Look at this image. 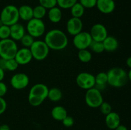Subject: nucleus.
Wrapping results in <instances>:
<instances>
[{
	"instance_id": "37998d69",
	"label": "nucleus",
	"mask_w": 131,
	"mask_h": 130,
	"mask_svg": "<svg viewBox=\"0 0 131 130\" xmlns=\"http://www.w3.org/2000/svg\"><path fill=\"white\" fill-rule=\"evenodd\" d=\"M127 76H128V80H129L131 82V69H130L129 73H127Z\"/></svg>"
},
{
	"instance_id": "4468645a",
	"label": "nucleus",
	"mask_w": 131,
	"mask_h": 130,
	"mask_svg": "<svg viewBox=\"0 0 131 130\" xmlns=\"http://www.w3.org/2000/svg\"><path fill=\"white\" fill-rule=\"evenodd\" d=\"M14 59L19 65H26L31 61L33 56L29 48L23 47L18 49Z\"/></svg>"
},
{
	"instance_id": "e433bc0d",
	"label": "nucleus",
	"mask_w": 131,
	"mask_h": 130,
	"mask_svg": "<svg viewBox=\"0 0 131 130\" xmlns=\"http://www.w3.org/2000/svg\"><path fill=\"white\" fill-rule=\"evenodd\" d=\"M7 86L2 81L0 82V97H3L7 93Z\"/></svg>"
},
{
	"instance_id": "f257e3e1",
	"label": "nucleus",
	"mask_w": 131,
	"mask_h": 130,
	"mask_svg": "<svg viewBox=\"0 0 131 130\" xmlns=\"http://www.w3.org/2000/svg\"><path fill=\"white\" fill-rule=\"evenodd\" d=\"M44 41L49 49L61 50L66 48L69 43L67 36L63 31L58 29L50 30L46 34Z\"/></svg>"
},
{
	"instance_id": "a211bd4d",
	"label": "nucleus",
	"mask_w": 131,
	"mask_h": 130,
	"mask_svg": "<svg viewBox=\"0 0 131 130\" xmlns=\"http://www.w3.org/2000/svg\"><path fill=\"white\" fill-rule=\"evenodd\" d=\"M19 19L24 21H29L33 18V8L29 5H24L18 8Z\"/></svg>"
},
{
	"instance_id": "dca6fc26",
	"label": "nucleus",
	"mask_w": 131,
	"mask_h": 130,
	"mask_svg": "<svg viewBox=\"0 0 131 130\" xmlns=\"http://www.w3.org/2000/svg\"><path fill=\"white\" fill-rule=\"evenodd\" d=\"M10 38L14 41H20L23 36L26 34V30L24 25L19 23H16L10 26Z\"/></svg>"
},
{
	"instance_id": "c9c22d12",
	"label": "nucleus",
	"mask_w": 131,
	"mask_h": 130,
	"mask_svg": "<svg viewBox=\"0 0 131 130\" xmlns=\"http://www.w3.org/2000/svg\"><path fill=\"white\" fill-rule=\"evenodd\" d=\"M7 107V104L3 97H0V115L3 114L5 112Z\"/></svg>"
},
{
	"instance_id": "412c9836",
	"label": "nucleus",
	"mask_w": 131,
	"mask_h": 130,
	"mask_svg": "<svg viewBox=\"0 0 131 130\" xmlns=\"http://www.w3.org/2000/svg\"><path fill=\"white\" fill-rule=\"evenodd\" d=\"M67 115V111L62 106H56L51 110V116L56 121H62Z\"/></svg>"
},
{
	"instance_id": "5701e85b",
	"label": "nucleus",
	"mask_w": 131,
	"mask_h": 130,
	"mask_svg": "<svg viewBox=\"0 0 131 130\" xmlns=\"http://www.w3.org/2000/svg\"><path fill=\"white\" fill-rule=\"evenodd\" d=\"M63 93L62 91L59 88L52 87L49 89L47 98L52 102H57L60 101L62 98Z\"/></svg>"
},
{
	"instance_id": "ddd939ff",
	"label": "nucleus",
	"mask_w": 131,
	"mask_h": 130,
	"mask_svg": "<svg viewBox=\"0 0 131 130\" xmlns=\"http://www.w3.org/2000/svg\"><path fill=\"white\" fill-rule=\"evenodd\" d=\"M66 27L68 33L72 36H75L82 31L83 24L81 19L72 17L68 20Z\"/></svg>"
},
{
	"instance_id": "a19ab883",
	"label": "nucleus",
	"mask_w": 131,
	"mask_h": 130,
	"mask_svg": "<svg viewBox=\"0 0 131 130\" xmlns=\"http://www.w3.org/2000/svg\"><path fill=\"white\" fill-rule=\"evenodd\" d=\"M0 130H10V129L8 125L3 124L0 126Z\"/></svg>"
},
{
	"instance_id": "72a5a7b5",
	"label": "nucleus",
	"mask_w": 131,
	"mask_h": 130,
	"mask_svg": "<svg viewBox=\"0 0 131 130\" xmlns=\"http://www.w3.org/2000/svg\"><path fill=\"white\" fill-rule=\"evenodd\" d=\"M97 0H79V3L84 8H92L96 6Z\"/></svg>"
},
{
	"instance_id": "b1692460",
	"label": "nucleus",
	"mask_w": 131,
	"mask_h": 130,
	"mask_svg": "<svg viewBox=\"0 0 131 130\" xmlns=\"http://www.w3.org/2000/svg\"><path fill=\"white\" fill-rule=\"evenodd\" d=\"M84 11H85V8L79 2H77L70 8V13L73 17L81 19V17L84 15Z\"/></svg>"
},
{
	"instance_id": "7ed1b4c3",
	"label": "nucleus",
	"mask_w": 131,
	"mask_h": 130,
	"mask_svg": "<svg viewBox=\"0 0 131 130\" xmlns=\"http://www.w3.org/2000/svg\"><path fill=\"white\" fill-rule=\"evenodd\" d=\"M107 84L113 87H124L128 82V76L126 71L121 68H113L107 72Z\"/></svg>"
},
{
	"instance_id": "ea45409f",
	"label": "nucleus",
	"mask_w": 131,
	"mask_h": 130,
	"mask_svg": "<svg viewBox=\"0 0 131 130\" xmlns=\"http://www.w3.org/2000/svg\"><path fill=\"white\" fill-rule=\"evenodd\" d=\"M5 77V70L0 68V82L2 81Z\"/></svg>"
},
{
	"instance_id": "423d86ee",
	"label": "nucleus",
	"mask_w": 131,
	"mask_h": 130,
	"mask_svg": "<svg viewBox=\"0 0 131 130\" xmlns=\"http://www.w3.org/2000/svg\"><path fill=\"white\" fill-rule=\"evenodd\" d=\"M29 48L33 58L37 61L44 60L48 56L50 50L46 42L42 40H35Z\"/></svg>"
},
{
	"instance_id": "4c0bfd02",
	"label": "nucleus",
	"mask_w": 131,
	"mask_h": 130,
	"mask_svg": "<svg viewBox=\"0 0 131 130\" xmlns=\"http://www.w3.org/2000/svg\"><path fill=\"white\" fill-rule=\"evenodd\" d=\"M6 59L0 57V68L3 70H6Z\"/></svg>"
},
{
	"instance_id": "0eeeda50",
	"label": "nucleus",
	"mask_w": 131,
	"mask_h": 130,
	"mask_svg": "<svg viewBox=\"0 0 131 130\" xmlns=\"http://www.w3.org/2000/svg\"><path fill=\"white\" fill-rule=\"evenodd\" d=\"M26 31L34 38H39L43 35L46 31V25L42 19L33 18L28 21Z\"/></svg>"
},
{
	"instance_id": "aec40b11",
	"label": "nucleus",
	"mask_w": 131,
	"mask_h": 130,
	"mask_svg": "<svg viewBox=\"0 0 131 130\" xmlns=\"http://www.w3.org/2000/svg\"><path fill=\"white\" fill-rule=\"evenodd\" d=\"M47 14L49 20L52 23H58L62 19V11L58 6H54L49 9Z\"/></svg>"
},
{
	"instance_id": "2f4dec72",
	"label": "nucleus",
	"mask_w": 131,
	"mask_h": 130,
	"mask_svg": "<svg viewBox=\"0 0 131 130\" xmlns=\"http://www.w3.org/2000/svg\"><path fill=\"white\" fill-rule=\"evenodd\" d=\"M38 1L40 5L46 9L52 8L57 5L56 0H38Z\"/></svg>"
},
{
	"instance_id": "393cba45",
	"label": "nucleus",
	"mask_w": 131,
	"mask_h": 130,
	"mask_svg": "<svg viewBox=\"0 0 131 130\" xmlns=\"http://www.w3.org/2000/svg\"><path fill=\"white\" fill-rule=\"evenodd\" d=\"M33 18L37 19H42L47 14V9L40 5H37L35 8H33Z\"/></svg>"
},
{
	"instance_id": "9b49d317",
	"label": "nucleus",
	"mask_w": 131,
	"mask_h": 130,
	"mask_svg": "<svg viewBox=\"0 0 131 130\" xmlns=\"http://www.w3.org/2000/svg\"><path fill=\"white\" fill-rule=\"evenodd\" d=\"M29 83V78L24 73H18L12 76L10 79V85L14 89L21 90L24 89Z\"/></svg>"
},
{
	"instance_id": "4be33fe9",
	"label": "nucleus",
	"mask_w": 131,
	"mask_h": 130,
	"mask_svg": "<svg viewBox=\"0 0 131 130\" xmlns=\"http://www.w3.org/2000/svg\"><path fill=\"white\" fill-rule=\"evenodd\" d=\"M95 77V87L99 90H104L106 88V84H107V73L100 72L97 74Z\"/></svg>"
},
{
	"instance_id": "f8f14e48",
	"label": "nucleus",
	"mask_w": 131,
	"mask_h": 130,
	"mask_svg": "<svg viewBox=\"0 0 131 130\" xmlns=\"http://www.w3.org/2000/svg\"><path fill=\"white\" fill-rule=\"evenodd\" d=\"M93 41L102 42L108 36L106 26L102 24H95L92 27L90 32Z\"/></svg>"
},
{
	"instance_id": "2eb2a0df",
	"label": "nucleus",
	"mask_w": 131,
	"mask_h": 130,
	"mask_svg": "<svg viewBox=\"0 0 131 130\" xmlns=\"http://www.w3.org/2000/svg\"><path fill=\"white\" fill-rule=\"evenodd\" d=\"M96 6L100 12L110 14L115 10V2L114 0H97Z\"/></svg>"
},
{
	"instance_id": "1a4fd4ad",
	"label": "nucleus",
	"mask_w": 131,
	"mask_h": 130,
	"mask_svg": "<svg viewBox=\"0 0 131 130\" xmlns=\"http://www.w3.org/2000/svg\"><path fill=\"white\" fill-rule=\"evenodd\" d=\"M76 84L78 86L84 90H88L95 85V75L88 72H81L76 77Z\"/></svg>"
},
{
	"instance_id": "c03bdc74",
	"label": "nucleus",
	"mask_w": 131,
	"mask_h": 130,
	"mask_svg": "<svg viewBox=\"0 0 131 130\" xmlns=\"http://www.w3.org/2000/svg\"><path fill=\"white\" fill-rule=\"evenodd\" d=\"M3 25V24L2 21H1V19H0V27H1V25Z\"/></svg>"
},
{
	"instance_id": "a878e982",
	"label": "nucleus",
	"mask_w": 131,
	"mask_h": 130,
	"mask_svg": "<svg viewBox=\"0 0 131 130\" xmlns=\"http://www.w3.org/2000/svg\"><path fill=\"white\" fill-rule=\"evenodd\" d=\"M78 56L79 61L85 63L90 62L92 58V53L90 51L87 49L79 50Z\"/></svg>"
},
{
	"instance_id": "58836bf2",
	"label": "nucleus",
	"mask_w": 131,
	"mask_h": 130,
	"mask_svg": "<svg viewBox=\"0 0 131 130\" xmlns=\"http://www.w3.org/2000/svg\"><path fill=\"white\" fill-rule=\"evenodd\" d=\"M115 130H128V129L127 127L125 126H124V125L120 124Z\"/></svg>"
},
{
	"instance_id": "f3484780",
	"label": "nucleus",
	"mask_w": 131,
	"mask_h": 130,
	"mask_svg": "<svg viewBox=\"0 0 131 130\" xmlns=\"http://www.w3.org/2000/svg\"><path fill=\"white\" fill-rule=\"evenodd\" d=\"M105 121L109 129H115L120 124V117L118 113L112 111L109 114L106 115Z\"/></svg>"
},
{
	"instance_id": "f03ea898",
	"label": "nucleus",
	"mask_w": 131,
	"mask_h": 130,
	"mask_svg": "<svg viewBox=\"0 0 131 130\" xmlns=\"http://www.w3.org/2000/svg\"><path fill=\"white\" fill-rule=\"evenodd\" d=\"M49 88L43 84L33 85L29 90L28 102L33 107H38L47 98Z\"/></svg>"
},
{
	"instance_id": "473e14b6",
	"label": "nucleus",
	"mask_w": 131,
	"mask_h": 130,
	"mask_svg": "<svg viewBox=\"0 0 131 130\" xmlns=\"http://www.w3.org/2000/svg\"><path fill=\"white\" fill-rule=\"evenodd\" d=\"M99 108L102 113H103L105 115L109 114L110 112H112V107H111V105L107 102L103 101V103L101 105Z\"/></svg>"
},
{
	"instance_id": "39448f33",
	"label": "nucleus",
	"mask_w": 131,
	"mask_h": 130,
	"mask_svg": "<svg viewBox=\"0 0 131 130\" xmlns=\"http://www.w3.org/2000/svg\"><path fill=\"white\" fill-rule=\"evenodd\" d=\"M18 50L15 41L11 38L0 40V57L5 59H10L15 57Z\"/></svg>"
},
{
	"instance_id": "9d476101",
	"label": "nucleus",
	"mask_w": 131,
	"mask_h": 130,
	"mask_svg": "<svg viewBox=\"0 0 131 130\" xmlns=\"http://www.w3.org/2000/svg\"><path fill=\"white\" fill-rule=\"evenodd\" d=\"M92 40L90 34L88 32L81 31L76 35L74 36L73 44L78 50L87 49L92 43Z\"/></svg>"
},
{
	"instance_id": "c756f323",
	"label": "nucleus",
	"mask_w": 131,
	"mask_h": 130,
	"mask_svg": "<svg viewBox=\"0 0 131 130\" xmlns=\"http://www.w3.org/2000/svg\"><path fill=\"white\" fill-rule=\"evenodd\" d=\"M10 26L6 25H2L0 27V39L5 40L10 38Z\"/></svg>"
},
{
	"instance_id": "6e6552de",
	"label": "nucleus",
	"mask_w": 131,
	"mask_h": 130,
	"mask_svg": "<svg viewBox=\"0 0 131 130\" xmlns=\"http://www.w3.org/2000/svg\"><path fill=\"white\" fill-rule=\"evenodd\" d=\"M104 99L101 90L94 87L86 90L85 94V102L90 108H99L103 103Z\"/></svg>"
},
{
	"instance_id": "20e7f679",
	"label": "nucleus",
	"mask_w": 131,
	"mask_h": 130,
	"mask_svg": "<svg viewBox=\"0 0 131 130\" xmlns=\"http://www.w3.org/2000/svg\"><path fill=\"white\" fill-rule=\"evenodd\" d=\"M0 19L4 25L11 26L16 24L19 20V9L13 5H7L1 11Z\"/></svg>"
},
{
	"instance_id": "79ce46f5",
	"label": "nucleus",
	"mask_w": 131,
	"mask_h": 130,
	"mask_svg": "<svg viewBox=\"0 0 131 130\" xmlns=\"http://www.w3.org/2000/svg\"><path fill=\"white\" fill-rule=\"evenodd\" d=\"M126 64L128 67L130 68V69H131V56L127 58V59L126 61Z\"/></svg>"
},
{
	"instance_id": "f704fd0d",
	"label": "nucleus",
	"mask_w": 131,
	"mask_h": 130,
	"mask_svg": "<svg viewBox=\"0 0 131 130\" xmlns=\"http://www.w3.org/2000/svg\"><path fill=\"white\" fill-rule=\"evenodd\" d=\"M62 123L64 126L67 127H70L74 125V119L70 116L67 115L63 120L62 121Z\"/></svg>"
},
{
	"instance_id": "cd10ccee",
	"label": "nucleus",
	"mask_w": 131,
	"mask_h": 130,
	"mask_svg": "<svg viewBox=\"0 0 131 130\" xmlns=\"http://www.w3.org/2000/svg\"><path fill=\"white\" fill-rule=\"evenodd\" d=\"M90 48L95 53L100 54L104 51V47L102 42H97V41H92V43L90 45Z\"/></svg>"
},
{
	"instance_id": "c85d7f7f",
	"label": "nucleus",
	"mask_w": 131,
	"mask_h": 130,
	"mask_svg": "<svg viewBox=\"0 0 131 130\" xmlns=\"http://www.w3.org/2000/svg\"><path fill=\"white\" fill-rule=\"evenodd\" d=\"M35 38H33L32 36L29 34L28 33L25 34L23 36V38L20 40V43H21L23 47H26V48H29L33 44V42H35Z\"/></svg>"
},
{
	"instance_id": "7c9ffc66",
	"label": "nucleus",
	"mask_w": 131,
	"mask_h": 130,
	"mask_svg": "<svg viewBox=\"0 0 131 130\" xmlns=\"http://www.w3.org/2000/svg\"><path fill=\"white\" fill-rule=\"evenodd\" d=\"M19 64L14 58L6 60V70L10 71H14L19 67Z\"/></svg>"
},
{
	"instance_id": "6ab92c4d",
	"label": "nucleus",
	"mask_w": 131,
	"mask_h": 130,
	"mask_svg": "<svg viewBox=\"0 0 131 130\" xmlns=\"http://www.w3.org/2000/svg\"><path fill=\"white\" fill-rule=\"evenodd\" d=\"M104 47V50L107 52H114L118 48L119 43L115 37L107 36L106 39L102 42Z\"/></svg>"
},
{
	"instance_id": "bb28decb",
	"label": "nucleus",
	"mask_w": 131,
	"mask_h": 130,
	"mask_svg": "<svg viewBox=\"0 0 131 130\" xmlns=\"http://www.w3.org/2000/svg\"><path fill=\"white\" fill-rule=\"evenodd\" d=\"M57 5L62 9H70V8L78 2V0H56Z\"/></svg>"
}]
</instances>
